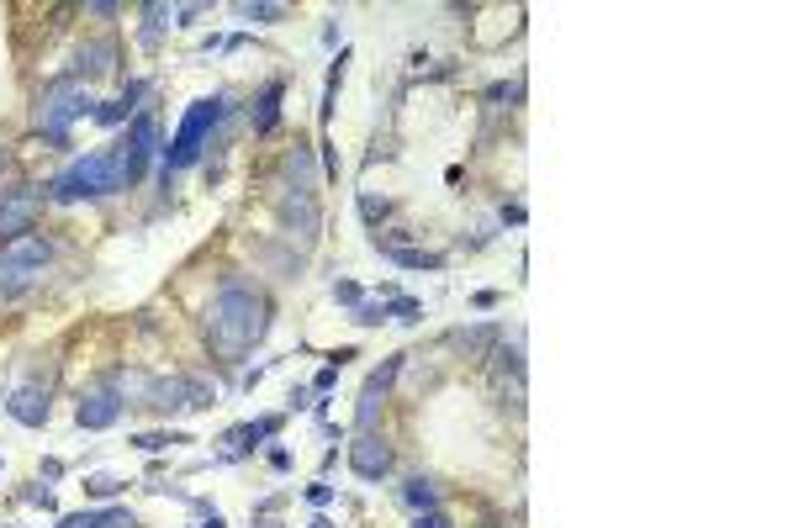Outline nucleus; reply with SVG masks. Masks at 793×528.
<instances>
[{"mask_svg":"<svg viewBox=\"0 0 793 528\" xmlns=\"http://www.w3.org/2000/svg\"><path fill=\"white\" fill-rule=\"evenodd\" d=\"M238 16H244V22H275V16H281V6H270V0H260V6H254V0H244V6H238Z\"/></svg>","mask_w":793,"mask_h":528,"instance_id":"nucleus-24","label":"nucleus"},{"mask_svg":"<svg viewBox=\"0 0 793 528\" xmlns=\"http://www.w3.org/2000/svg\"><path fill=\"white\" fill-rule=\"evenodd\" d=\"M392 317H397V323H418V317H423V307H418V301H408V296H402V301H392Z\"/></svg>","mask_w":793,"mask_h":528,"instance_id":"nucleus-26","label":"nucleus"},{"mask_svg":"<svg viewBox=\"0 0 793 528\" xmlns=\"http://www.w3.org/2000/svg\"><path fill=\"white\" fill-rule=\"evenodd\" d=\"M143 455H159V449H170V444H186V439H170V433H143V439H133Z\"/></svg>","mask_w":793,"mask_h":528,"instance_id":"nucleus-25","label":"nucleus"},{"mask_svg":"<svg viewBox=\"0 0 793 528\" xmlns=\"http://www.w3.org/2000/svg\"><path fill=\"white\" fill-rule=\"evenodd\" d=\"M349 465H355L360 481H381L386 470H392V449H386L376 433H360V439L349 444Z\"/></svg>","mask_w":793,"mask_h":528,"instance_id":"nucleus-7","label":"nucleus"},{"mask_svg":"<svg viewBox=\"0 0 793 528\" xmlns=\"http://www.w3.org/2000/svg\"><path fill=\"white\" fill-rule=\"evenodd\" d=\"M307 528H334V523H328V518H312V523H307Z\"/></svg>","mask_w":793,"mask_h":528,"instance_id":"nucleus-35","label":"nucleus"},{"mask_svg":"<svg viewBox=\"0 0 793 528\" xmlns=\"http://www.w3.org/2000/svg\"><path fill=\"white\" fill-rule=\"evenodd\" d=\"M397 370H402V354H392V360H386L381 370H371L365 391H371V396H386V391H392V381H397Z\"/></svg>","mask_w":793,"mask_h":528,"instance_id":"nucleus-21","label":"nucleus"},{"mask_svg":"<svg viewBox=\"0 0 793 528\" xmlns=\"http://www.w3.org/2000/svg\"><path fill=\"white\" fill-rule=\"evenodd\" d=\"M275 428H281V418H260V423H249V428H233L223 444H228V455H244V449H254L260 439H270Z\"/></svg>","mask_w":793,"mask_h":528,"instance_id":"nucleus-12","label":"nucleus"},{"mask_svg":"<svg viewBox=\"0 0 793 528\" xmlns=\"http://www.w3.org/2000/svg\"><path fill=\"white\" fill-rule=\"evenodd\" d=\"M122 486H127V481L112 476V470H96V476H85V492H90V497H117Z\"/></svg>","mask_w":793,"mask_h":528,"instance_id":"nucleus-22","label":"nucleus"},{"mask_svg":"<svg viewBox=\"0 0 793 528\" xmlns=\"http://www.w3.org/2000/svg\"><path fill=\"white\" fill-rule=\"evenodd\" d=\"M0 164H6V148H0Z\"/></svg>","mask_w":793,"mask_h":528,"instance_id":"nucleus-36","label":"nucleus"},{"mask_svg":"<svg viewBox=\"0 0 793 528\" xmlns=\"http://www.w3.org/2000/svg\"><path fill=\"white\" fill-rule=\"evenodd\" d=\"M334 381H339V365H323V370H318V391H328Z\"/></svg>","mask_w":793,"mask_h":528,"instance_id":"nucleus-33","label":"nucleus"},{"mask_svg":"<svg viewBox=\"0 0 793 528\" xmlns=\"http://www.w3.org/2000/svg\"><path fill=\"white\" fill-rule=\"evenodd\" d=\"M487 101H519V85H492Z\"/></svg>","mask_w":793,"mask_h":528,"instance_id":"nucleus-30","label":"nucleus"},{"mask_svg":"<svg viewBox=\"0 0 793 528\" xmlns=\"http://www.w3.org/2000/svg\"><path fill=\"white\" fill-rule=\"evenodd\" d=\"M492 338H497V328H487V323H482V328H460V333H450V344H455V349H466V354H487Z\"/></svg>","mask_w":793,"mask_h":528,"instance_id":"nucleus-17","label":"nucleus"},{"mask_svg":"<svg viewBox=\"0 0 793 528\" xmlns=\"http://www.w3.org/2000/svg\"><path fill=\"white\" fill-rule=\"evenodd\" d=\"M223 111H228V101L223 96H207V101H196L191 111H186V122H180V132H175V143H170V154H164V175L170 169H186V164H196L201 159V138L223 122Z\"/></svg>","mask_w":793,"mask_h":528,"instance_id":"nucleus-4","label":"nucleus"},{"mask_svg":"<svg viewBox=\"0 0 793 528\" xmlns=\"http://www.w3.org/2000/svg\"><path fill=\"white\" fill-rule=\"evenodd\" d=\"M143 175V164L133 159V148H90L85 159H75L53 180V201H85V196H112V191H127Z\"/></svg>","mask_w":793,"mask_h":528,"instance_id":"nucleus-2","label":"nucleus"},{"mask_svg":"<svg viewBox=\"0 0 793 528\" xmlns=\"http://www.w3.org/2000/svg\"><path fill=\"white\" fill-rule=\"evenodd\" d=\"M90 111H96L90 90L80 80H59V85H48L43 101H38V132H43V138H53V143H64L69 127H75L80 117H90Z\"/></svg>","mask_w":793,"mask_h":528,"instance_id":"nucleus-3","label":"nucleus"},{"mask_svg":"<svg viewBox=\"0 0 793 528\" xmlns=\"http://www.w3.org/2000/svg\"><path fill=\"white\" fill-rule=\"evenodd\" d=\"M381 402H386V396L360 391V407H355V423H360V433H371V428H376V418H381Z\"/></svg>","mask_w":793,"mask_h":528,"instance_id":"nucleus-23","label":"nucleus"},{"mask_svg":"<svg viewBox=\"0 0 793 528\" xmlns=\"http://www.w3.org/2000/svg\"><path fill=\"white\" fill-rule=\"evenodd\" d=\"M307 502H318V507H323V502H334V486H323V481H318V486H307Z\"/></svg>","mask_w":793,"mask_h":528,"instance_id":"nucleus-32","label":"nucleus"},{"mask_svg":"<svg viewBox=\"0 0 793 528\" xmlns=\"http://www.w3.org/2000/svg\"><path fill=\"white\" fill-rule=\"evenodd\" d=\"M275 122H281V85H270L265 96H260V106H254V132H275Z\"/></svg>","mask_w":793,"mask_h":528,"instance_id":"nucleus-15","label":"nucleus"},{"mask_svg":"<svg viewBox=\"0 0 793 528\" xmlns=\"http://www.w3.org/2000/svg\"><path fill=\"white\" fill-rule=\"evenodd\" d=\"M286 185H291V196H312V148H297L286 159Z\"/></svg>","mask_w":793,"mask_h":528,"instance_id":"nucleus-13","label":"nucleus"},{"mask_svg":"<svg viewBox=\"0 0 793 528\" xmlns=\"http://www.w3.org/2000/svg\"><path fill=\"white\" fill-rule=\"evenodd\" d=\"M138 96H143V85H133V90H127V96H122V101H112V106H101V111H96V122H106V127H117V122H127V111H133V101H138Z\"/></svg>","mask_w":793,"mask_h":528,"instance_id":"nucleus-19","label":"nucleus"},{"mask_svg":"<svg viewBox=\"0 0 793 528\" xmlns=\"http://www.w3.org/2000/svg\"><path fill=\"white\" fill-rule=\"evenodd\" d=\"M106 69H112V48H106V43L80 48V74H85V80H96V74H106Z\"/></svg>","mask_w":793,"mask_h":528,"instance_id":"nucleus-18","label":"nucleus"},{"mask_svg":"<svg viewBox=\"0 0 793 528\" xmlns=\"http://www.w3.org/2000/svg\"><path fill=\"white\" fill-rule=\"evenodd\" d=\"M201 528H228V523H223V518H217V513H207V523H201Z\"/></svg>","mask_w":793,"mask_h":528,"instance_id":"nucleus-34","label":"nucleus"},{"mask_svg":"<svg viewBox=\"0 0 793 528\" xmlns=\"http://www.w3.org/2000/svg\"><path fill=\"white\" fill-rule=\"evenodd\" d=\"M48 264H53V243L43 233H22V238L0 243V275H11V280L43 275Z\"/></svg>","mask_w":793,"mask_h":528,"instance_id":"nucleus-5","label":"nucleus"},{"mask_svg":"<svg viewBox=\"0 0 793 528\" xmlns=\"http://www.w3.org/2000/svg\"><path fill=\"white\" fill-rule=\"evenodd\" d=\"M260 338H265V296L254 286H244V280H228L207 307V344L223 354V360H238V354H249Z\"/></svg>","mask_w":793,"mask_h":528,"instance_id":"nucleus-1","label":"nucleus"},{"mask_svg":"<svg viewBox=\"0 0 793 528\" xmlns=\"http://www.w3.org/2000/svg\"><path fill=\"white\" fill-rule=\"evenodd\" d=\"M6 412L22 428H43L48 418H53V402H48V391L43 386H16L11 391V402H6Z\"/></svg>","mask_w":793,"mask_h":528,"instance_id":"nucleus-9","label":"nucleus"},{"mask_svg":"<svg viewBox=\"0 0 793 528\" xmlns=\"http://www.w3.org/2000/svg\"><path fill=\"white\" fill-rule=\"evenodd\" d=\"M413 528H450V523H445V513H434V507H429V513H418Z\"/></svg>","mask_w":793,"mask_h":528,"instance_id":"nucleus-31","label":"nucleus"},{"mask_svg":"<svg viewBox=\"0 0 793 528\" xmlns=\"http://www.w3.org/2000/svg\"><path fill=\"white\" fill-rule=\"evenodd\" d=\"M59 528H138L127 507H112V513H80V518H64Z\"/></svg>","mask_w":793,"mask_h":528,"instance_id":"nucleus-14","label":"nucleus"},{"mask_svg":"<svg viewBox=\"0 0 793 528\" xmlns=\"http://www.w3.org/2000/svg\"><path fill=\"white\" fill-rule=\"evenodd\" d=\"M281 222H286V228L297 233V238H307V243L318 238V228H323V222H318V206H312V196H286V201H281Z\"/></svg>","mask_w":793,"mask_h":528,"instance_id":"nucleus-10","label":"nucleus"},{"mask_svg":"<svg viewBox=\"0 0 793 528\" xmlns=\"http://www.w3.org/2000/svg\"><path fill=\"white\" fill-rule=\"evenodd\" d=\"M402 270H445V254H423V249H381Z\"/></svg>","mask_w":793,"mask_h":528,"instance_id":"nucleus-16","label":"nucleus"},{"mask_svg":"<svg viewBox=\"0 0 793 528\" xmlns=\"http://www.w3.org/2000/svg\"><path fill=\"white\" fill-rule=\"evenodd\" d=\"M402 497H408V507H418V513H429V507L439 502V492H434V481H423V476H418V481H408V486H402Z\"/></svg>","mask_w":793,"mask_h":528,"instance_id":"nucleus-20","label":"nucleus"},{"mask_svg":"<svg viewBox=\"0 0 793 528\" xmlns=\"http://www.w3.org/2000/svg\"><path fill=\"white\" fill-rule=\"evenodd\" d=\"M381 317H386V307H376V301H360L355 307V323H365V328H376Z\"/></svg>","mask_w":793,"mask_h":528,"instance_id":"nucleus-27","label":"nucleus"},{"mask_svg":"<svg viewBox=\"0 0 793 528\" xmlns=\"http://www.w3.org/2000/svg\"><path fill=\"white\" fill-rule=\"evenodd\" d=\"M122 418V396L117 391H90L85 402L75 407V423L85 428V433H101V428H112Z\"/></svg>","mask_w":793,"mask_h":528,"instance_id":"nucleus-8","label":"nucleus"},{"mask_svg":"<svg viewBox=\"0 0 793 528\" xmlns=\"http://www.w3.org/2000/svg\"><path fill=\"white\" fill-rule=\"evenodd\" d=\"M360 217H365V222H371V228H376V222L386 217V201H376V196H360Z\"/></svg>","mask_w":793,"mask_h":528,"instance_id":"nucleus-28","label":"nucleus"},{"mask_svg":"<svg viewBox=\"0 0 793 528\" xmlns=\"http://www.w3.org/2000/svg\"><path fill=\"white\" fill-rule=\"evenodd\" d=\"M127 148H133V159L149 169L154 164V154H159V127H154V117H138L133 122V138H127Z\"/></svg>","mask_w":793,"mask_h":528,"instance_id":"nucleus-11","label":"nucleus"},{"mask_svg":"<svg viewBox=\"0 0 793 528\" xmlns=\"http://www.w3.org/2000/svg\"><path fill=\"white\" fill-rule=\"evenodd\" d=\"M38 212H43V191H38V185H27V191H11L6 201H0V243L32 233V217H38Z\"/></svg>","mask_w":793,"mask_h":528,"instance_id":"nucleus-6","label":"nucleus"},{"mask_svg":"<svg viewBox=\"0 0 793 528\" xmlns=\"http://www.w3.org/2000/svg\"><path fill=\"white\" fill-rule=\"evenodd\" d=\"M0 470H6V460H0Z\"/></svg>","mask_w":793,"mask_h":528,"instance_id":"nucleus-37","label":"nucleus"},{"mask_svg":"<svg viewBox=\"0 0 793 528\" xmlns=\"http://www.w3.org/2000/svg\"><path fill=\"white\" fill-rule=\"evenodd\" d=\"M334 301H344V307H360V286H355V280H339V286H334Z\"/></svg>","mask_w":793,"mask_h":528,"instance_id":"nucleus-29","label":"nucleus"}]
</instances>
